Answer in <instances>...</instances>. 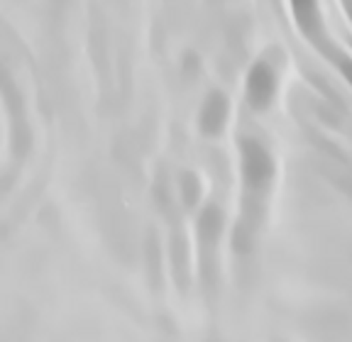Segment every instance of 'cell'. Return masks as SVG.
<instances>
[{
    "label": "cell",
    "instance_id": "8",
    "mask_svg": "<svg viewBox=\"0 0 352 342\" xmlns=\"http://www.w3.org/2000/svg\"><path fill=\"white\" fill-rule=\"evenodd\" d=\"M345 10H347V15H350V20H352V0H345Z\"/></svg>",
    "mask_w": 352,
    "mask_h": 342
},
{
    "label": "cell",
    "instance_id": "7",
    "mask_svg": "<svg viewBox=\"0 0 352 342\" xmlns=\"http://www.w3.org/2000/svg\"><path fill=\"white\" fill-rule=\"evenodd\" d=\"M336 64H338V69L342 71V76L350 81V86H352V59H347V56H342V54H336Z\"/></svg>",
    "mask_w": 352,
    "mask_h": 342
},
{
    "label": "cell",
    "instance_id": "6",
    "mask_svg": "<svg viewBox=\"0 0 352 342\" xmlns=\"http://www.w3.org/2000/svg\"><path fill=\"white\" fill-rule=\"evenodd\" d=\"M182 196H184V203H186L188 208L196 205L198 198H201V183H198L196 174H191V171L182 174Z\"/></svg>",
    "mask_w": 352,
    "mask_h": 342
},
{
    "label": "cell",
    "instance_id": "4",
    "mask_svg": "<svg viewBox=\"0 0 352 342\" xmlns=\"http://www.w3.org/2000/svg\"><path fill=\"white\" fill-rule=\"evenodd\" d=\"M292 8H294V15H296V23H298V27H301V32L314 39V42H320L323 25H320L316 0H292Z\"/></svg>",
    "mask_w": 352,
    "mask_h": 342
},
{
    "label": "cell",
    "instance_id": "2",
    "mask_svg": "<svg viewBox=\"0 0 352 342\" xmlns=\"http://www.w3.org/2000/svg\"><path fill=\"white\" fill-rule=\"evenodd\" d=\"M245 93H248V103L252 111H267L274 103L276 95V71L267 64V61H257L248 71V81H245Z\"/></svg>",
    "mask_w": 352,
    "mask_h": 342
},
{
    "label": "cell",
    "instance_id": "5",
    "mask_svg": "<svg viewBox=\"0 0 352 342\" xmlns=\"http://www.w3.org/2000/svg\"><path fill=\"white\" fill-rule=\"evenodd\" d=\"M220 230H223V213H220L218 205H208V208L201 213L198 218V240L206 249L215 247L220 238Z\"/></svg>",
    "mask_w": 352,
    "mask_h": 342
},
{
    "label": "cell",
    "instance_id": "1",
    "mask_svg": "<svg viewBox=\"0 0 352 342\" xmlns=\"http://www.w3.org/2000/svg\"><path fill=\"white\" fill-rule=\"evenodd\" d=\"M240 169L242 181L252 194H264L274 179V161L262 142L248 137L240 142Z\"/></svg>",
    "mask_w": 352,
    "mask_h": 342
},
{
    "label": "cell",
    "instance_id": "3",
    "mask_svg": "<svg viewBox=\"0 0 352 342\" xmlns=\"http://www.w3.org/2000/svg\"><path fill=\"white\" fill-rule=\"evenodd\" d=\"M228 113H230V103L223 91H210L206 95L201 113H198V127L206 137H218L228 125Z\"/></svg>",
    "mask_w": 352,
    "mask_h": 342
}]
</instances>
